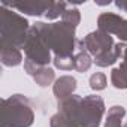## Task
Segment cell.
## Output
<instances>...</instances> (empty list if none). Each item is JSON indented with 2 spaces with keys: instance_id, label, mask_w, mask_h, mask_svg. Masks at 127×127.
Returning a JSON list of instances; mask_svg holds the SVG:
<instances>
[{
  "instance_id": "1",
  "label": "cell",
  "mask_w": 127,
  "mask_h": 127,
  "mask_svg": "<svg viewBox=\"0 0 127 127\" xmlns=\"http://www.w3.org/2000/svg\"><path fill=\"white\" fill-rule=\"evenodd\" d=\"M58 112L73 127H99L105 114V102L97 94L81 97L78 94L58 102Z\"/></svg>"
},
{
  "instance_id": "2",
  "label": "cell",
  "mask_w": 127,
  "mask_h": 127,
  "mask_svg": "<svg viewBox=\"0 0 127 127\" xmlns=\"http://www.w3.org/2000/svg\"><path fill=\"white\" fill-rule=\"evenodd\" d=\"M34 27L42 34L43 40L49 46V49L54 52V55L58 57H69L75 55L78 39L75 37L76 27L60 21V23H36Z\"/></svg>"
},
{
  "instance_id": "3",
  "label": "cell",
  "mask_w": 127,
  "mask_h": 127,
  "mask_svg": "<svg viewBox=\"0 0 127 127\" xmlns=\"http://www.w3.org/2000/svg\"><path fill=\"white\" fill-rule=\"evenodd\" d=\"M81 43L87 49V52L94 57V63L99 67L112 66L117 60L123 58L124 49L127 46L124 42L115 43L111 34H108L99 29L96 32L88 33L81 40Z\"/></svg>"
},
{
  "instance_id": "4",
  "label": "cell",
  "mask_w": 127,
  "mask_h": 127,
  "mask_svg": "<svg viewBox=\"0 0 127 127\" xmlns=\"http://www.w3.org/2000/svg\"><path fill=\"white\" fill-rule=\"evenodd\" d=\"M32 26L12 9L0 8V48H23Z\"/></svg>"
},
{
  "instance_id": "5",
  "label": "cell",
  "mask_w": 127,
  "mask_h": 127,
  "mask_svg": "<svg viewBox=\"0 0 127 127\" xmlns=\"http://www.w3.org/2000/svg\"><path fill=\"white\" fill-rule=\"evenodd\" d=\"M33 121L34 112L26 96L14 94L2 100V127H30Z\"/></svg>"
},
{
  "instance_id": "6",
  "label": "cell",
  "mask_w": 127,
  "mask_h": 127,
  "mask_svg": "<svg viewBox=\"0 0 127 127\" xmlns=\"http://www.w3.org/2000/svg\"><path fill=\"white\" fill-rule=\"evenodd\" d=\"M23 49L26 52V60L34 63L37 66L46 67L49 64V61H52L51 49L46 45V42L43 40L39 30L34 27V24L29 30V34H27V39H26V43H24Z\"/></svg>"
},
{
  "instance_id": "7",
  "label": "cell",
  "mask_w": 127,
  "mask_h": 127,
  "mask_svg": "<svg viewBox=\"0 0 127 127\" xmlns=\"http://www.w3.org/2000/svg\"><path fill=\"white\" fill-rule=\"evenodd\" d=\"M97 27L111 36H117L121 42H127V20L121 18L120 15L112 12L100 14L97 18Z\"/></svg>"
},
{
  "instance_id": "8",
  "label": "cell",
  "mask_w": 127,
  "mask_h": 127,
  "mask_svg": "<svg viewBox=\"0 0 127 127\" xmlns=\"http://www.w3.org/2000/svg\"><path fill=\"white\" fill-rule=\"evenodd\" d=\"M2 6L11 8V9H17L26 15H32V17H40V15H46L51 2L49 0H29V2H6L2 0Z\"/></svg>"
},
{
  "instance_id": "9",
  "label": "cell",
  "mask_w": 127,
  "mask_h": 127,
  "mask_svg": "<svg viewBox=\"0 0 127 127\" xmlns=\"http://www.w3.org/2000/svg\"><path fill=\"white\" fill-rule=\"evenodd\" d=\"M52 90H54V96L58 99V102H63V100L69 99L70 96H73V93L76 90V79L70 75L60 76L58 79H55Z\"/></svg>"
},
{
  "instance_id": "10",
  "label": "cell",
  "mask_w": 127,
  "mask_h": 127,
  "mask_svg": "<svg viewBox=\"0 0 127 127\" xmlns=\"http://www.w3.org/2000/svg\"><path fill=\"white\" fill-rule=\"evenodd\" d=\"M0 60L6 67H15L23 63V54L20 48H0Z\"/></svg>"
},
{
  "instance_id": "11",
  "label": "cell",
  "mask_w": 127,
  "mask_h": 127,
  "mask_svg": "<svg viewBox=\"0 0 127 127\" xmlns=\"http://www.w3.org/2000/svg\"><path fill=\"white\" fill-rule=\"evenodd\" d=\"M91 64H93L91 55L82 46L81 40H78V46H76V52H75V70L84 73L91 67Z\"/></svg>"
},
{
  "instance_id": "12",
  "label": "cell",
  "mask_w": 127,
  "mask_h": 127,
  "mask_svg": "<svg viewBox=\"0 0 127 127\" xmlns=\"http://www.w3.org/2000/svg\"><path fill=\"white\" fill-rule=\"evenodd\" d=\"M126 115V109L123 106H112L108 111V118L105 121V127H123V118Z\"/></svg>"
},
{
  "instance_id": "13",
  "label": "cell",
  "mask_w": 127,
  "mask_h": 127,
  "mask_svg": "<svg viewBox=\"0 0 127 127\" xmlns=\"http://www.w3.org/2000/svg\"><path fill=\"white\" fill-rule=\"evenodd\" d=\"M32 78L36 81V84H37L39 87H48L49 84L54 82V79H55V72H54L51 67L46 66V67H40Z\"/></svg>"
},
{
  "instance_id": "14",
  "label": "cell",
  "mask_w": 127,
  "mask_h": 127,
  "mask_svg": "<svg viewBox=\"0 0 127 127\" xmlns=\"http://www.w3.org/2000/svg\"><path fill=\"white\" fill-rule=\"evenodd\" d=\"M67 8H69V3H66V2H51V6L45 17L48 20H55L64 14Z\"/></svg>"
},
{
  "instance_id": "15",
  "label": "cell",
  "mask_w": 127,
  "mask_h": 127,
  "mask_svg": "<svg viewBox=\"0 0 127 127\" xmlns=\"http://www.w3.org/2000/svg\"><path fill=\"white\" fill-rule=\"evenodd\" d=\"M54 66L60 70H72L75 69V55H69V57H58L54 55L52 58Z\"/></svg>"
},
{
  "instance_id": "16",
  "label": "cell",
  "mask_w": 127,
  "mask_h": 127,
  "mask_svg": "<svg viewBox=\"0 0 127 127\" xmlns=\"http://www.w3.org/2000/svg\"><path fill=\"white\" fill-rule=\"evenodd\" d=\"M61 21H64L73 27H78V24L81 21V14L76 8H67L66 12L61 15Z\"/></svg>"
},
{
  "instance_id": "17",
  "label": "cell",
  "mask_w": 127,
  "mask_h": 127,
  "mask_svg": "<svg viewBox=\"0 0 127 127\" xmlns=\"http://www.w3.org/2000/svg\"><path fill=\"white\" fill-rule=\"evenodd\" d=\"M106 75L105 73H100V72H96L90 76V87L96 91H100V90H105L106 88Z\"/></svg>"
},
{
  "instance_id": "18",
  "label": "cell",
  "mask_w": 127,
  "mask_h": 127,
  "mask_svg": "<svg viewBox=\"0 0 127 127\" xmlns=\"http://www.w3.org/2000/svg\"><path fill=\"white\" fill-rule=\"evenodd\" d=\"M111 82H112V85L115 88H120V90L127 88V79L124 78V75L120 72L118 67L112 69V72H111Z\"/></svg>"
},
{
  "instance_id": "19",
  "label": "cell",
  "mask_w": 127,
  "mask_h": 127,
  "mask_svg": "<svg viewBox=\"0 0 127 127\" xmlns=\"http://www.w3.org/2000/svg\"><path fill=\"white\" fill-rule=\"evenodd\" d=\"M120 72L124 75V78L127 79V46L124 49V54H123V61H121V64H120Z\"/></svg>"
},
{
  "instance_id": "20",
  "label": "cell",
  "mask_w": 127,
  "mask_h": 127,
  "mask_svg": "<svg viewBox=\"0 0 127 127\" xmlns=\"http://www.w3.org/2000/svg\"><path fill=\"white\" fill-rule=\"evenodd\" d=\"M115 6L123 11V12H127V0H118V2H115Z\"/></svg>"
},
{
  "instance_id": "21",
  "label": "cell",
  "mask_w": 127,
  "mask_h": 127,
  "mask_svg": "<svg viewBox=\"0 0 127 127\" xmlns=\"http://www.w3.org/2000/svg\"><path fill=\"white\" fill-rule=\"evenodd\" d=\"M124 127H127V124H126V126H124Z\"/></svg>"
}]
</instances>
